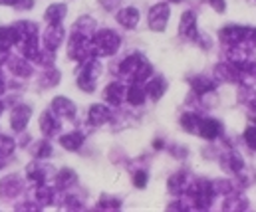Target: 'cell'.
<instances>
[{"label": "cell", "instance_id": "obj_18", "mask_svg": "<svg viewBox=\"0 0 256 212\" xmlns=\"http://www.w3.org/2000/svg\"><path fill=\"white\" fill-rule=\"evenodd\" d=\"M141 62H143V56H139V54L128 56V58L122 62V66H120V73H122L124 77H133V73L137 71Z\"/></svg>", "mask_w": 256, "mask_h": 212}, {"label": "cell", "instance_id": "obj_34", "mask_svg": "<svg viewBox=\"0 0 256 212\" xmlns=\"http://www.w3.org/2000/svg\"><path fill=\"white\" fill-rule=\"evenodd\" d=\"M12 153H14V139L6 137V135H0V161L10 157Z\"/></svg>", "mask_w": 256, "mask_h": 212}, {"label": "cell", "instance_id": "obj_30", "mask_svg": "<svg viewBox=\"0 0 256 212\" xmlns=\"http://www.w3.org/2000/svg\"><path fill=\"white\" fill-rule=\"evenodd\" d=\"M191 85L198 95H202V93H206V91H212V89H214V83H212L208 77H194V79L191 81Z\"/></svg>", "mask_w": 256, "mask_h": 212}, {"label": "cell", "instance_id": "obj_36", "mask_svg": "<svg viewBox=\"0 0 256 212\" xmlns=\"http://www.w3.org/2000/svg\"><path fill=\"white\" fill-rule=\"evenodd\" d=\"M34 62H38V64H42V66H46V68L54 66V50H48V48H46V50H40Z\"/></svg>", "mask_w": 256, "mask_h": 212}, {"label": "cell", "instance_id": "obj_38", "mask_svg": "<svg viewBox=\"0 0 256 212\" xmlns=\"http://www.w3.org/2000/svg\"><path fill=\"white\" fill-rule=\"evenodd\" d=\"M244 141H246V145H248L250 149L256 151V127H248V129L244 131Z\"/></svg>", "mask_w": 256, "mask_h": 212}, {"label": "cell", "instance_id": "obj_9", "mask_svg": "<svg viewBox=\"0 0 256 212\" xmlns=\"http://www.w3.org/2000/svg\"><path fill=\"white\" fill-rule=\"evenodd\" d=\"M220 131H222V125L216 119H200V123H198V133L206 141L216 139L220 135Z\"/></svg>", "mask_w": 256, "mask_h": 212}, {"label": "cell", "instance_id": "obj_28", "mask_svg": "<svg viewBox=\"0 0 256 212\" xmlns=\"http://www.w3.org/2000/svg\"><path fill=\"white\" fill-rule=\"evenodd\" d=\"M94 26H96V20L90 18V16H84V18H80V20L76 22V28H74V30L80 32V34H84V36H88V38H92Z\"/></svg>", "mask_w": 256, "mask_h": 212}, {"label": "cell", "instance_id": "obj_17", "mask_svg": "<svg viewBox=\"0 0 256 212\" xmlns=\"http://www.w3.org/2000/svg\"><path fill=\"white\" fill-rule=\"evenodd\" d=\"M14 30H16V34H18V42H22V40H26V38L38 36V26H36L34 22H28V20L16 22V24H14Z\"/></svg>", "mask_w": 256, "mask_h": 212}, {"label": "cell", "instance_id": "obj_14", "mask_svg": "<svg viewBox=\"0 0 256 212\" xmlns=\"http://www.w3.org/2000/svg\"><path fill=\"white\" fill-rule=\"evenodd\" d=\"M40 129H42V133L44 135H56L58 131H60V121L56 119V115H54V111H44L42 113V117H40Z\"/></svg>", "mask_w": 256, "mask_h": 212}, {"label": "cell", "instance_id": "obj_39", "mask_svg": "<svg viewBox=\"0 0 256 212\" xmlns=\"http://www.w3.org/2000/svg\"><path fill=\"white\" fill-rule=\"evenodd\" d=\"M133 183H135V187H137V189H145V185H147V173H145V171L135 173Z\"/></svg>", "mask_w": 256, "mask_h": 212}, {"label": "cell", "instance_id": "obj_31", "mask_svg": "<svg viewBox=\"0 0 256 212\" xmlns=\"http://www.w3.org/2000/svg\"><path fill=\"white\" fill-rule=\"evenodd\" d=\"M198 123H200V119H198V115H194V113H185V115H181V127H183L185 131H189V133L198 131Z\"/></svg>", "mask_w": 256, "mask_h": 212}, {"label": "cell", "instance_id": "obj_29", "mask_svg": "<svg viewBox=\"0 0 256 212\" xmlns=\"http://www.w3.org/2000/svg\"><path fill=\"white\" fill-rule=\"evenodd\" d=\"M26 175H28L30 181H34V183H38V185H42V183L46 181V171H44V167H40L38 163H30L28 169H26Z\"/></svg>", "mask_w": 256, "mask_h": 212}, {"label": "cell", "instance_id": "obj_19", "mask_svg": "<svg viewBox=\"0 0 256 212\" xmlns=\"http://www.w3.org/2000/svg\"><path fill=\"white\" fill-rule=\"evenodd\" d=\"M147 95L151 97V99H161L163 97V93H165V89H167V81L163 79V77H153L149 83H147Z\"/></svg>", "mask_w": 256, "mask_h": 212}, {"label": "cell", "instance_id": "obj_15", "mask_svg": "<svg viewBox=\"0 0 256 212\" xmlns=\"http://www.w3.org/2000/svg\"><path fill=\"white\" fill-rule=\"evenodd\" d=\"M145 97H147V89L139 83V81H133L131 87L126 93V99H128L131 105H143L145 103Z\"/></svg>", "mask_w": 256, "mask_h": 212}, {"label": "cell", "instance_id": "obj_13", "mask_svg": "<svg viewBox=\"0 0 256 212\" xmlns=\"http://www.w3.org/2000/svg\"><path fill=\"white\" fill-rule=\"evenodd\" d=\"M52 111L60 117H74L76 115V105L68 97H54L52 101Z\"/></svg>", "mask_w": 256, "mask_h": 212}, {"label": "cell", "instance_id": "obj_8", "mask_svg": "<svg viewBox=\"0 0 256 212\" xmlns=\"http://www.w3.org/2000/svg\"><path fill=\"white\" fill-rule=\"evenodd\" d=\"M88 119H90V123H92L94 127H100V125H106V123L112 119V111H110L106 105L96 103V105H92V107H90Z\"/></svg>", "mask_w": 256, "mask_h": 212}, {"label": "cell", "instance_id": "obj_10", "mask_svg": "<svg viewBox=\"0 0 256 212\" xmlns=\"http://www.w3.org/2000/svg\"><path fill=\"white\" fill-rule=\"evenodd\" d=\"M22 191V183L16 175H10L6 179L0 181V197H6V199H12L16 197L18 193Z\"/></svg>", "mask_w": 256, "mask_h": 212}, {"label": "cell", "instance_id": "obj_26", "mask_svg": "<svg viewBox=\"0 0 256 212\" xmlns=\"http://www.w3.org/2000/svg\"><path fill=\"white\" fill-rule=\"evenodd\" d=\"M66 4H52V6H48V10H46V20L50 22V24H60L62 20H64L66 16Z\"/></svg>", "mask_w": 256, "mask_h": 212}, {"label": "cell", "instance_id": "obj_32", "mask_svg": "<svg viewBox=\"0 0 256 212\" xmlns=\"http://www.w3.org/2000/svg\"><path fill=\"white\" fill-rule=\"evenodd\" d=\"M151 71H153V68H151V64L143 60V62L139 64V68H137V71L133 73V77H131V81H139V83H143L145 79H149V75H151Z\"/></svg>", "mask_w": 256, "mask_h": 212}, {"label": "cell", "instance_id": "obj_7", "mask_svg": "<svg viewBox=\"0 0 256 212\" xmlns=\"http://www.w3.org/2000/svg\"><path fill=\"white\" fill-rule=\"evenodd\" d=\"M30 115H32V109H30L28 105H18V107H14L12 113H10V125H12V129H14V131L26 129V125H28V121H30Z\"/></svg>", "mask_w": 256, "mask_h": 212}, {"label": "cell", "instance_id": "obj_1", "mask_svg": "<svg viewBox=\"0 0 256 212\" xmlns=\"http://www.w3.org/2000/svg\"><path fill=\"white\" fill-rule=\"evenodd\" d=\"M120 36L114 30H100L92 38V50L94 56H114L120 50Z\"/></svg>", "mask_w": 256, "mask_h": 212}, {"label": "cell", "instance_id": "obj_11", "mask_svg": "<svg viewBox=\"0 0 256 212\" xmlns=\"http://www.w3.org/2000/svg\"><path fill=\"white\" fill-rule=\"evenodd\" d=\"M126 93H128V89H126L122 83L114 81V83H110V85L106 87L104 97H106L108 103H112V105H120V103L126 99Z\"/></svg>", "mask_w": 256, "mask_h": 212}, {"label": "cell", "instance_id": "obj_6", "mask_svg": "<svg viewBox=\"0 0 256 212\" xmlns=\"http://www.w3.org/2000/svg\"><path fill=\"white\" fill-rule=\"evenodd\" d=\"M62 42H64V28H62V24H50L46 28V32H44V48L56 52Z\"/></svg>", "mask_w": 256, "mask_h": 212}, {"label": "cell", "instance_id": "obj_35", "mask_svg": "<svg viewBox=\"0 0 256 212\" xmlns=\"http://www.w3.org/2000/svg\"><path fill=\"white\" fill-rule=\"evenodd\" d=\"M60 81V71L56 70H48L42 73V77H40V85L42 87H52V85H56Z\"/></svg>", "mask_w": 256, "mask_h": 212}, {"label": "cell", "instance_id": "obj_25", "mask_svg": "<svg viewBox=\"0 0 256 212\" xmlns=\"http://www.w3.org/2000/svg\"><path fill=\"white\" fill-rule=\"evenodd\" d=\"M36 203L40 205V207H48L52 201H54V191H52V187H48V185H38V189H36Z\"/></svg>", "mask_w": 256, "mask_h": 212}, {"label": "cell", "instance_id": "obj_33", "mask_svg": "<svg viewBox=\"0 0 256 212\" xmlns=\"http://www.w3.org/2000/svg\"><path fill=\"white\" fill-rule=\"evenodd\" d=\"M56 183H58V187H62V189L74 185V183H76V173L70 171V169H62V171L58 173V177H56Z\"/></svg>", "mask_w": 256, "mask_h": 212}, {"label": "cell", "instance_id": "obj_41", "mask_svg": "<svg viewBox=\"0 0 256 212\" xmlns=\"http://www.w3.org/2000/svg\"><path fill=\"white\" fill-rule=\"evenodd\" d=\"M16 6H18V8H30V6H32V0H18Z\"/></svg>", "mask_w": 256, "mask_h": 212}, {"label": "cell", "instance_id": "obj_24", "mask_svg": "<svg viewBox=\"0 0 256 212\" xmlns=\"http://www.w3.org/2000/svg\"><path fill=\"white\" fill-rule=\"evenodd\" d=\"M20 44H22V54H24V58H28V60H36V56H38V52H40L38 36H34V38H26V40H22Z\"/></svg>", "mask_w": 256, "mask_h": 212}, {"label": "cell", "instance_id": "obj_21", "mask_svg": "<svg viewBox=\"0 0 256 212\" xmlns=\"http://www.w3.org/2000/svg\"><path fill=\"white\" fill-rule=\"evenodd\" d=\"M8 68H10V71H12V73H16L18 77H28V75L32 73L30 64H28L24 58H10Z\"/></svg>", "mask_w": 256, "mask_h": 212}, {"label": "cell", "instance_id": "obj_16", "mask_svg": "<svg viewBox=\"0 0 256 212\" xmlns=\"http://www.w3.org/2000/svg\"><path fill=\"white\" fill-rule=\"evenodd\" d=\"M118 22H120L122 26H126V28H135L137 22H139V10L133 8V6L120 10V12H118Z\"/></svg>", "mask_w": 256, "mask_h": 212}, {"label": "cell", "instance_id": "obj_43", "mask_svg": "<svg viewBox=\"0 0 256 212\" xmlns=\"http://www.w3.org/2000/svg\"><path fill=\"white\" fill-rule=\"evenodd\" d=\"M0 113H2V105H0Z\"/></svg>", "mask_w": 256, "mask_h": 212}, {"label": "cell", "instance_id": "obj_4", "mask_svg": "<svg viewBox=\"0 0 256 212\" xmlns=\"http://www.w3.org/2000/svg\"><path fill=\"white\" fill-rule=\"evenodd\" d=\"M169 14H171V10H169V6H167L165 2L155 4V6L149 10V18H147V20H149V28L155 30V32H163L165 26H167Z\"/></svg>", "mask_w": 256, "mask_h": 212}, {"label": "cell", "instance_id": "obj_37", "mask_svg": "<svg viewBox=\"0 0 256 212\" xmlns=\"http://www.w3.org/2000/svg\"><path fill=\"white\" fill-rule=\"evenodd\" d=\"M38 159H48L52 155V145L48 141H40L36 145V153H34Z\"/></svg>", "mask_w": 256, "mask_h": 212}, {"label": "cell", "instance_id": "obj_42", "mask_svg": "<svg viewBox=\"0 0 256 212\" xmlns=\"http://www.w3.org/2000/svg\"><path fill=\"white\" fill-rule=\"evenodd\" d=\"M18 0H0V4H10V6H16Z\"/></svg>", "mask_w": 256, "mask_h": 212}, {"label": "cell", "instance_id": "obj_22", "mask_svg": "<svg viewBox=\"0 0 256 212\" xmlns=\"http://www.w3.org/2000/svg\"><path fill=\"white\" fill-rule=\"evenodd\" d=\"M60 145L68 149V151H78L82 145H84V135L74 131V133H68V135H62L60 137Z\"/></svg>", "mask_w": 256, "mask_h": 212}, {"label": "cell", "instance_id": "obj_12", "mask_svg": "<svg viewBox=\"0 0 256 212\" xmlns=\"http://www.w3.org/2000/svg\"><path fill=\"white\" fill-rule=\"evenodd\" d=\"M179 32H181V36H185V38H196V16H194V12L187 10V12L181 16Z\"/></svg>", "mask_w": 256, "mask_h": 212}, {"label": "cell", "instance_id": "obj_20", "mask_svg": "<svg viewBox=\"0 0 256 212\" xmlns=\"http://www.w3.org/2000/svg\"><path fill=\"white\" fill-rule=\"evenodd\" d=\"M16 42H18V34H16L14 26L0 28V52H6V50L12 48Z\"/></svg>", "mask_w": 256, "mask_h": 212}, {"label": "cell", "instance_id": "obj_5", "mask_svg": "<svg viewBox=\"0 0 256 212\" xmlns=\"http://www.w3.org/2000/svg\"><path fill=\"white\" fill-rule=\"evenodd\" d=\"M248 34H250V30L242 28V26H226V28H222L218 32L220 40L224 44H230V46H236V44L244 42V38H248Z\"/></svg>", "mask_w": 256, "mask_h": 212}, {"label": "cell", "instance_id": "obj_40", "mask_svg": "<svg viewBox=\"0 0 256 212\" xmlns=\"http://www.w3.org/2000/svg\"><path fill=\"white\" fill-rule=\"evenodd\" d=\"M210 2V6L216 10V12H224L226 10V2L224 0H208Z\"/></svg>", "mask_w": 256, "mask_h": 212}, {"label": "cell", "instance_id": "obj_27", "mask_svg": "<svg viewBox=\"0 0 256 212\" xmlns=\"http://www.w3.org/2000/svg\"><path fill=\"white\" fill-rule=\"evenodd\" d=\"M222 167H224L226 171L240 173V169H242V159H240V155H238V153H226V155L222 157Z\"/></svg>", "mask_w": 256, "mask_h": 212}, {"label": "cell", "instance_id": "obj_3", "mask_svg": "<svg viewBox=\"0 0 256 212\" xmlns=\"http://www.w3.org/2000/svg\"><path fill=\"white\" fill-rule=\"evenodd\" d=\"M100 73H102V64H100L98 60L90 58L88 62H84V68H82L80 75H78V85H80L84 91L92 93V91L96 89V81H98Z\"/></svg>", "mask_w": 256, "mask_h": 212}, {"label": "cell", "instance_id": "obj_23", "mask_svg": "<svg viewBox=\"0 0 256 212\" xmlns=\"http://www.w3.org/2000/svg\"><path fill=\"white\" fill-rule=\"evenodd\" d=\"M187 191V175L185 173H175L169 179V193L173 195H181Z\"/></svg>", "mask_w": 256, "mask_h": 212}, {"label": "cell", "instance_id": "obj_2", "mask_svg": "<svg viewBox=\"0 0 256 212\" xmlns=\"http://www.w3.org/2000/svg\"><path fill=\"white\" fill-rule=\"evenodd\" d=\"M68 56L76 62H88L90 58H94V50H92V38L80 34L74 30L72 38H70V46H68Z\"/></svg>", "mask_w": 256, "mask_h": 212}]
</instances>
